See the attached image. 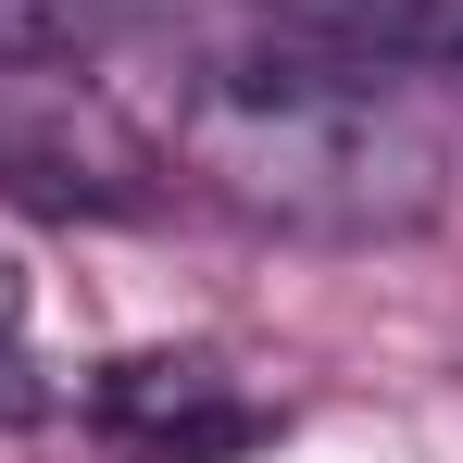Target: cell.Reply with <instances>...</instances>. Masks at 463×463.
<instances>
[{"label": "cell", "mask_w": 463, "mask_h": 463, "mask_svg": "<svg viewBox=\"0 0 463 463\" xmlns=\"http://www.w3.org/2000/svg\"><path fill=\"white\" fill-rule=\"evenodd\" d=\"M188 175L288 238H401L439 213V138L364 63H326L301 38H263L250 63L188 100Z\"/></svg>", "instance_id": "cell-1"}, {"label": "cell", "mask_w": 463, "mask_h": 463, "mask_svg": "<svg viewBox=\"0 0 463 463\" xmlns=\"http://www.w3.org/2000/svg\"><path fill=\"white\" fill-rule=\"evenodd\" d=\"M0 188L38 201V213H138V201H163V151L100 88L13 63L0 76Z\"/></svg>", "instance_id": "cell-2"}, {"label": "cell", "mask_w": 463, "mask_h": 463, "mask_svg": "<svg viewBox=\"0 0 463 463\" xmlns=\"http://www.w3.org/2000/svg\"><path fill=\"white\" fill-rule=\"evenodd\" d=\"M88 401H100V426L138 463H226V451H263V439H276L226 388V364H201V351H138V364H113Z\"/></svg>", "instance_id": "cell-3"}, {"label": "cell", "mask_w": 463, "mask_h": 463, "mask_svg": "<svg viewBox=\"0 0 463 463\" xmlns=\"http://www.w3.org/2000/svg\"><path fill=\"white\" fill-rule=\"evenodd\" d=\"M126 25V0H0V63H76Z\"/></svg>", "instance_id": "cell-4"}, {"label": "cell", "mask_w": 463, "mask_h": 463, "mask_svg": "<svg viewBox=\"0 0 463 463\" xmlns=\"http://www.w3.org/2000/svg\"><path fill=\"white\" fill-rule=\"evenodd\" d=\"M413 63H439V76L463 88V0H439V13H426V51H413Z\"/></svg>", "instance_id": "cell-5"}, {"label": "cell", "mask_w": 463, "mask_h": 463, "mask_svg": "<svg viewBox=\"0 0 463 463\" xmlns=\"http://www.w3.org/2000/svg\"><path fill=\"white\" fill-rule=\"evenodd\" d=\"M13 326H25V276L0 263V338H13Z\"/></svg>", "instance_id": "cell-6"}]
</instances>
